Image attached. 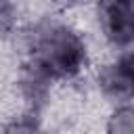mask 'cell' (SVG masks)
I'll list each match as a JSON object with an SVG mask.
<instances>
[{
	"instance_id": "obj_2",
	"label": "cell",
	"mask_w": 134,
	"mask_h": 134,
	"mask_svg": "<svg viewBox=\"0 0 134 134\" xmlns=\"http://www.w3.org/2000/svg\"><path fill=\"white\" fill-rule=\"evenodd\" d=\"M103 23L107 36L115 44H128L134 40V2L132 0H107Z\"/></svg>"
},
{
	"instance_id": "obj_1",
	"label": "cell",
	"mask_w": 134,
	"mask_h": 134,
	"mask_svg": "<svg viewBox=\"0 0 134 134\" xmlns=\"http://www.w3.org/2000/svg\"><path fill=\"white\" fill-rule=\"evenodd\" d=\"M84 46L67 29H52L40 42V61L52 73H71L80 67Z\"/></svg>"
}]
</instances>
